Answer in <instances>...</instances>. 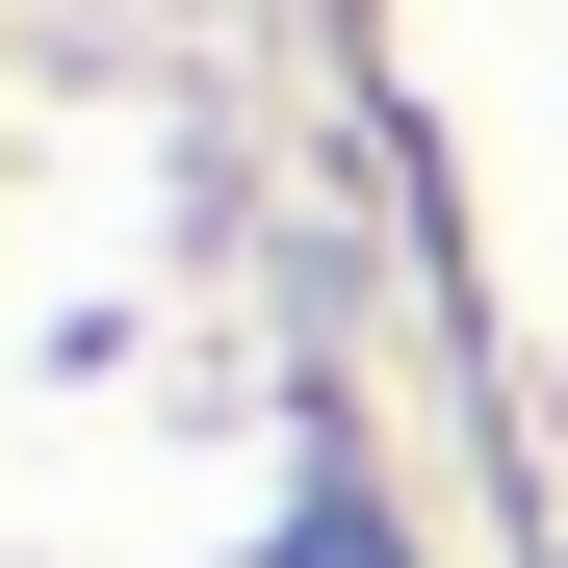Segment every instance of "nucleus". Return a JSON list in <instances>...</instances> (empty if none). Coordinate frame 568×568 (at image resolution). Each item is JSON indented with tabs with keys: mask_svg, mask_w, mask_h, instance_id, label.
I'll return each mask as SVG.
<instances>
[{
	"mask_svg": "<svg viewBox=\"0 0 568 568\" xmlns=\"http://www.w3.org/2000/svg\"><path fill=\"white\" fill-rule=\"evenodd\" d=\"M311 568H388V542H362V517H311Z\"/></svg>",
	"mask_w": 568,
	"mask_h": 568,
	"instance_id": "1",
	"label": "nucleus"
}]
</instances>
